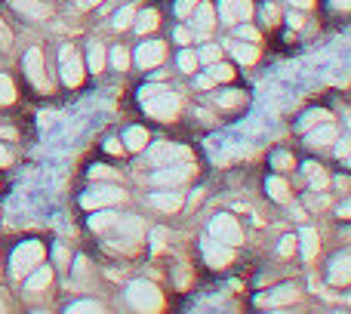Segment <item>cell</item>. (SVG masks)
I'll return each mask as SVG.
<instances>
[{
    "label": "cell",
    "mask_w": 351,
    "mask_h": 314,
    "mask_svg": "<svg viewBox=\"0 0 351 314\" xmlns=\"http://www.w3.org/2000/svg\"><path fill=\"white\" fill-rule=\"evenodd\" d=\"M139 102H142V108H145L152 117H158V121H173V117L179 114V96L170 93L167 86H158V84L142 86Z\"/></svg>",
    "instance_id": "obj_1"
},
{
    "label": "cell",
    "mask_w": 351,
    "mask_h": 314,
    "mask_svg": "<svg viewBox=\"0 0 351 314\" xmlns=\"http://www.w3.org/2000/svg\"><path fill=\"white\" fill-rule=\"evenodd\" d=\"M40 262H43V243L28 241L12 253V274H16V278H25V274H31Z\"/></svg>",
    "instance_id": "obj_2"
},
{
    "label": "cell",
    "mask_w": 351,
    "mask_h": 314,
    "mask_svg": "<svg viewBox=\"0 0 351 314\" xmlns=\"http://www.w3.org/2000/svg\"><path fill=\"white\" fill-rule=\"evenodd\" d=\"M127 299H130V305L139 311H158L160 305H164L160 290L154 284H145V280H136V284L127 290Z\"/></svg>",
    "instance_id": "obj_3"
},
{
    "label": "cell",
    "mask_w": 351,
    "mask_h": 314,
    "mask_svg": "<svg viewBox=\"0 0 351 314\" xmlns=\"http://www.w3.org/2000/svg\"><path fill=\"white\" fill-rule=\"evenodd\" d=\"M210 234L216 237V241L228 243V247H237V243L243 241L241 225H237V219L228 216V213H219V216L213 219V222H210Z\"/></svg>",
    "instance_id": "obj_4"
},
{
    "label": "cell",
    "mask_w": 351,
    "mask_h": 314,
    "mask_svg": "<svg viewBox=\"0 0 351 314\" xmlns=\"http://www.w3.org/2000/svg\"><path fill=\"white\" fill-rule=\"evenodd\" d=\"M59 59H62V80H65L68 86H80V80H84V65H80L77 49L62 47Z\"/></svg>",
    "instance_id": "obj_5"
},
{
    "label": "cell",
    "mask_w": 351,
    "mask_h": 314,
    "mask_svg": "<svg viewBox=\"0 0 351 314\" xmlns=\"http://www.w3.org/2000/svg\"><path fill=\"white\" fill-rule=\"evenodd\" d=\"M123 200V191L114 185H105V188H93V191H86L84 197H80V204L86 206V210H93V206H108V204H121Z\"/></svg>",
    "instance_id": "obj_6"
},
{
    "label": "cell",
    "mask_w": 351,
    "mask_h": 314,
    "mask_svg": "<svg viewBox=\"0 0 351 314\" xmlns=\"http://www.w3.org/2000/svg\"><path fill=\"white\" fill-rule=\"evenodd\" d=\"M219 12H222L225 25H237V22H247V19L253 16V3H250V0H222V3H219Z\"/></svg>",
    "instance_id": "obj_7"
},
{
    "label": "cell",
    "mask_w": 351,
    "mask_h": 314,
    "mask_svg": "<svg viewBox=\"0 0 351 314\" xmlns=\"http://www.w3.org/2000/svg\"><path fill=\"white\" fill-rule=\"evenodd\" d=\"M25 74H28V80L34 86L49 90V80H47V74H43V53L40 49H28V56H25Z\"/></svg>",
    "instance_id": "obj_8"
},
{
    "label": "cell",
    "mask_w": 351,
    "mask_h": 314,
    "mask_svg": "<svg viewBox=\"0 0 351 314\" xmlns=\"http://www.w3.org/2000/svg\"><path fill=\"white\" fill-rule=\"evenodd\" d=\"M194 169L191 167H176V163H167L164 169H158V173L152 176L154 185H182V182L191 179Z\"/></svg>",
    "instance_id": "obj_9"
},
{
    "label": "cell",
    "mask_w": 351,
    "mask_h": 314,
    "mask_svg": "<svg viewBox=\"0 0 351 314\" xmlns=\"http://www.w3.org/2000/svg\"><path fill=\"white\" fill-rule=\"evenodd\" d=\"M204 256H206V262H210L213 268H222V265H228V262L234 259V253H231V247H228V243L216 241V237L204 243Z\"/></svg>",
    "instance_id": "obj_10"
},
{
    "label": "cell",
    "mask_w": 351,
    "mask_h": 314,
    "mask_svg": "<svg viewBox=\"0 0 351 314\" xmlns=\"http://www.w3.org/2000/svg\"><path fill=\"white\" fill-rule=\"evenodd\" d=\"M164 56H167V47L160 40H152V43H142L139 47V65L142 68H158L160 62H164Z\"/></svg>",
    "instance_id": "obj_11"
},
{
    "label": "cell",
    "mask_w": 351,
    "mask_h": 314,
    "mask_svg": "<svg viewBox=\"0 0 351 314\" xmlns=\"http://www.w3.org/2000/svg\"><path fill=\"white\" fill-rule=\"evenodd\" d=\"M330 280H333L336 287L351 284V253L336 256L333 259V265H330Z\"/></svg>",
    "instance_id": "obj_12"
},
{
    "label": "cell",
    "mask_w": 351,
    "mask_h": 314,
    "mask_svg": "<svg viewBox=\"0 0 351 314\" xmlns=\"http://www.w3.org/2000/svg\"><path fill=\"white\" fill-rule=\"evenodd\" d=\"M185 157H188V148H179V145H158L152 152V160L160 163V167H167L173 160H185Z\"/></svg>",
    "instance_id": "obj_13"
},
{
    "label": "cell",
    "mask_w": 351,
    "mask_h": 314,
    "mask_svg": "<svg viewBox=\"0 0 351 314\" xmlns=\"http://www.w3.org/2000/svg\"><path fill=\"white\" fill-rule=\"evenodd\" d=\"M148 204L158 206V210H164V213H176L182 206V194L179 191H158V194L148 197Z\"/></svg>",
    "instance_id": "obj_14"
},
{
    "label": "cell",
    "mask_w": 351,
    "mask_h": 314,
    "mask_svg": "<svg viewBox=\"0 0 351 314\" xmlns=\"http://www.w3.org/2000/svg\"><path fill=\"white\" fill-rule=\"evenodd\" d=\"M10 3L16 6L19 12L31 16V19H47V16H49V6L40 3V0H10Z\"/></svg>",
    "instance_id": "obj_15"
},
{
    "label": "cell",
    "mask_w": 351,
    "mask_h": 314,
    "mask_svg": "<svg viewBox=\"0 0 351 314\" xmlns=\"http://www.w3.org/2000/svg\"><path fill=\"white\" fill-rule=\"evenodd\" d=\"M194 31L200 37H206L213 31V6L210 3H197V16H194Z\"/></svg>",
    "instance_id": "obj_16"
},
{
    "label": "cell",
    "mask_w": 351,
    "mask_h": 314,
    "mask_svg": "<svg viewBox=\"0 0 351 314\" xmlns=\"http://www.w3.org/2000/svg\"><path fill=\"white\" fill-rule=\"evenodd\" d=\"M299 241H302V256H305V262H311V259L317 256V250H321V241H317V231H315V228H302Z\"/></svg>",
    "instance_id": "obj_17"
},
{
    "label": "cell",
    "mask_w": 351,
    "mask_h": 314,
    "mask_svg": "<svg viewBox=\"0 0 351 314\" xmlns=\"http://www.w3.org/2000/svg\"><path fill=\"white\" fill-rule=\"evenodd\" d=\"M123 142H127L130 152H142V148L148 145V133L142 127H130L127 136H123Z\"/></svg>",
    "instance_id": "obj_18"
},
{
    "label": "cell",
    "mask_w": 351,
    "mask_h": 314,
    "mask_svg": "<svg viewBox=\"0 0 351 314\" xmlns=\"http://www.w3.org/2000/svg\"><path fill=\"white\" fill-rule=\"evenodd\" d=\"M296 299V290L293 287H280L271 296H259V305H280V302H293Z\"/></svg>",
    "instance_id": "obj_19"
},
{
    "label": "cell",
    "mask_w": 351,
    "mask_h": 314,
    "mask_svg": "<svg viewBox=\"0 0 351 314\" xmlns=\"http://www.w3.org/2000/svg\"><path fill=\"white\" fill-rule=\"evenodd\" d=\"M268 194H271L278 204H287V200H290V188H287V182L278 179V176H271V179H268Z\"/></svg>",
    "instance_id": "obj_20"
},
{
    "label": "cell",
    "mask_w": 351,
    "mask_h": 314,
    "mask_svg": "<svg viewBox=\"0 0 351 314\" xmlns=\"http://www.w3.org/2000/svg\"><path fill=\"white\" fill-rule=\"evenodd\" d=\"M216 102H219V108H237V105L247 102V96L237 90H225V93H216Z\"/></svg>",
    "instance_id": "obj_21"
},
{
    "label": "cell",
    "mask_w": 351,
    "mask_h": 314,
    "mask_svg": "<svg viewBox=\"0 0 351 314\" xmlns=\"http://www.w3.org/2000/svg\"><path fill=\"white\" fill-rule=\"evenodd\" d=\"M330 142H336V130L330 127V123H324L321 130H315V133L308 136V145H330Z\"/></svg>",
    "instance_id": "obj_22"
},
{
    "label": "cell",
    "mask_w": 351,
    "mask_h": 314,
    "mask_svg": "<svg viewBox=\"0 0 351 314\" xmlns=\"http://www.w3.org/2000/svg\"><path fill=\"white\" fill-rule=\"evenodd\" d=\"M49 280H53V271H49V268H47V265H43V268H37V271H34V274H31V278H28V290L40 293V290H43V287H47V284H49Z\"/></svg>",
    "instance_id": "obj_23"
},
{
    "label": "cell",
    "mask_w": 351,
    "mask_h": 314,
    "mask_svg": "<svg viewBox=\"0 0 351 314\" xmlns=\"http://www.w3.org/2000/svg\"><path fill=\"white\" fill-rule=\"evenodd\" d=\"M234 56H237V62H243V65H253V62L259 59V49H256L253 43H234Z\"/></svg>",
    "instance_id": "obj_24"
},
{
    "label": "cell",
    "mask_w": 351,
    "mask_h": 314,
    "mask_svg": "<svg viewBox=\"0 0 351 314\" xmlns=\"http://www.w3.org/2000/svg\"><path fill=\"white\" fill-rule=\"evenodd\" d=\"M305 173L311 176V185H315V191H321V188H327V173H324L317 163H305Z\"/></svg>",
    "instance_id": "obj_25"
},
{
    "label": "cell",
    "mask_w": 351,
    "mask_h": 314,
    "mask_svg": "<svg viewBox=\"0 0 351 314\" xmlns=\"http://www.w3.org/2000/svg\"><path fill=\"white\" fill-rule=\"evenodd\" d=\"M154 28H158V12L145 10L139 16V22H136V31H139V34H148V31H154Z\"/></svg>",
    "instance_id": "obj_26"
},
{
    "label": "cell",
    "mask_w": 351,
    "mask_h": 314,
    "mask_svg": "<svg viewBox=\"0 0 351 314\" xmlns=\"http://www.w3.org/2000/svg\"><path fill=\"white\" fill-rule=\"evenodd\" d=\"M114 213H99V216H93L90 219V228L93 231H108L111 228V225H114Z\"/></svg>",
    "instance_id": "obj_27"
},
{
    "label": "cell",
    "mask_w": 351,
    "mask_h": 314,
    "mask_svg": "<svg viewBox=\"0 0 351 314\" xmlns=\"http://www.w3.org/2000/svg\"><path fill=\"white\" fill-rule=\"evenodd\" d=\"M327 117H330V114H327L324 108H321V111H308V114L299 121V130H311V127H317V123H324Z\"/></svg>",
    "instance_id": "obj_28"
},
{
    "label": "cell",
    "mask_w": 351,
    "mask_h": 314,
    "mask_svg": "<svg viewBox=\"0 0 351 314\" xmlns=\"http://www.w3.org/2000/svg\"><path fill=\"white\" fill-rule=\"evenodd\" d=\"M12 99H16V86L6 74H0V105H10Z\"/></svg>",
    "instance_id": "obj_29"
},
{
    "label": "cell",
    "mask_w": 351,
    "mask_h": 314,
    "mask_svg": "<svg viewBox=\"0 0 351 314\" xmlns=\"http://www.w3.org/2000/svg\"><path fill=\"white\" fill-rule=\"evenodd\" d=\"M210 77H213V80H231V77H234V68H228V65H219V62H213V68H210Z\"/></svg>",
    "instance_id": "obj_30"
},
{
    "label": "cell",
    "mask_w": 351,
    "mask_h": 314,
    "mask_svg": "<svg viewBox=\"0 0 351 314\" xmlns=\"http://www.w3.org/2000/svg\"><path fill=\"white\" fill-rule=\"evenodd\" d=\"M102 65H105V53H102V47H93L90 49V71H102Z\"/></svg>",
    "instance_id": "obj_31"
},
{
    "label": "cell",
    "mask_w": 351,
    "mask_h": 314,
    "mask_svg": "<svg viewBox=\"0 0 351 314\" xmlns=\"http://www.w3.org/2000/svg\"><path fill=\"white\" fill-rule=\"evenodd\" d=\"M133 16H136V10H133V6H123V10L114 16V28H127V25L133 22Z\"/></svg>",
    "instance_id": "obj_32"
},
{
    "label": "cell",
    "mask_w": 351,
    "mask_h": 314,
    "mask_svg": "<svg viewBox=\"0 0 351 314\" xmlns=\"http://www.w3.org/2000/svg\"><path fill=\"white\" fill-rule=\"evenodd\" d=\"M111 62H114V68H121V71H123V68L130 65V53L123 47H117L114 53H111Z\"/></svg>",
    "instance_id": "obj_33"
},
{
    "label": "cell",
    "mask_w": 351,
    "mask_h": 314,
    "mask_svg": "<svg viewBox=\"0 0 351 314\" xmlns=\"http://www.w3.org/2000/svg\"><path fill=\"white\" fill-rule=\"evenodd\" d=\"M179 65H182V71H194V68H197V56L185 49V53L179 56Z\"/></svg>",
    "instance_id": "obj_34"
},
{
    "label": "cell",
    "mask_w": 351,
    "mask_h": 314,
    "mask_svg": "<svg viewBox=\"0 0 351 314\" xmlns=\"http://www.w3.org/2000/svg\"><path fill=\"white\" fill-rule=\"evenodd\" d=\"M237 34H241L243 40H259V31H256L253 25H241V28H237Z\"/></svg>",
    "instance_id": "obj_35"
},
{
    "label": "cell",
    "mask_w": 351,
    "mask_h": 314,
    "mask_svg": "<svg viewBox=\"0 0 351 314\" xmlns=\"http://www.w3.org/2000/svg\"><path fill=\"white\" fill-rule=\"evenodd\" d=\"M194 6H197V0H179V3H176V12H179V16H182V19H185V16H188V12H191V10H194Z\"/></svg>",
    "instance_id": "obj_36"
},
{
    "label": "cell",
    "mask_w": 351,
    "mask_h": 314,
    "mask_svg": "<svg viewBox=\"0 0 351 314\" xmlns=\"http://www.w3.org/2000/svg\"><path fill=\"white\" fill-rule=\"evenodd\" d=\"M274 167L290 169V167H293V157H290V154H284V152H278V154H274Z\"/></svg>",
    "instance_id": "obj_37"
},
{
    "label": "cell",
    "mask_w": 351,
    "mask_h": 314,
    "mask_svg": "<svg viewBox=\"0 0 351 314\" xmlns=\"http://www.w3.org/2000/svg\"><path fill=\"white\" fill-rule=\"evenodd\" d=\"M280 256H290L293 250H296V237H284V241H280Z\"/></svg>",
    "instance_id": "obj_38"
},
{
    "label": "cell",
    "mask_w": 351,
    "mask_h": 314,
    "mask_svg": "<svg viewBox=\"0 0 351 314\" xmlns=\"http://www.w3.org/2000/svg\"><path fill=\"white\" fill-rule=\"evenodd\" d=\"M200 59H204V62H210V65H213V62L219 59V47H204V53H200Z\"/></svg>",
    "instance_id": "obj_39"
},
{
    "label": "cell",
    "mask_w": 351,
    "mask_h": 314,
    "mask_svg": "<svg viewBox=\"0 0 351 314\" xmlns=\"http://www.w3.org/2000/svg\"><path fill=\"white\" fill-rule=\"evenodd\" d=\"M77 311H99V305L96 302H77V305H71V314H77Z\"/></svg>",
    "instance_id": "obj_40"
},
{
    "label": "cell",
    "mask_w": 351,
    "mask_h": 314,
    "mask_svg": "<svg viewBox=\"0 0 351 314\" xmlns=\"http://www.w3.org/2000/svg\"><path fill=\"white\" fill-rule=\"evenodd\" d=\"M287 22H290V28H302V25H305V19L302 16H299V12H290V16H287Z\"/></svg>",
    "instance_id": "obj_41"
},
{
    "label": "cell",
    "mask_w": 351,
    "mask_h": 314,
    "mask_svg": "<svg viewBox=\"0 0 351 314\" xmlns=\"http://www.w3.org/2000/svg\"><path fill=\"white\" fill-rule=\"evenodd\" d=\"M336 154H339V157H351V142H339V145H336Z\"/></svg>",
    "instance_id": "obj_42"
},
{
    "label": "cell",
    "mask_w": 351,
    "mask_h": 314,
    "mask_svg": "<svg viewBox=\"0 0 351 314\" xmlns=\"http://www.w3.org/2000/svg\"><path fill=\"white\" fill-rule=\"evenodd\" d=\"M265 19H268V25H271V22H278V6H271V3H268V6H265Z\"/></svg>",
    "instance_id": "obj_43"
},
{
    "label": "cell",
    "mask_w": 351,
    "mask_h": 314,
    "mask_svg": "<svg viewBox=\"0 0 351 314\" xmlns=\"http://www.w3.org/2000/svg\"><path fill=\"white\" fill-rule=\"evenodd\" d=\"M176 40H179V43H188V40H191V34H188L185 28H176Z\"/></svg>",
    "instance_id": "obj_44"
},
{
    "label": "cell",
    "mask_w": 351,
    "mask_h": 314,
    "mask_svg": "<svg viewBox=\"0 0 351 314\" xmlns=\"http://www.w3.org/2000/svg\"><path fill=\"white\" fill-rule=\"evenodd\" d=\"M308 204H311V206H327V197H324V194H321V197H317V194H311Z\"/></svg>",
    "instance_id": "obj_45"
},
{
    "label": "cell",
    "mask_w": 351,
    "mask_h": 314,
    "mask_svg": "<svg viewBox=\"0 0 351 314\" xmlns=\"http://www.w3.org/2000/svg\"><path fill=\"white\" fill-rule=\"evenodd\" d=\"M10 160H12V157H10V152H6V148L0 145V167H10Z\"/></svg>",
    "instance_id": "obj_46"
},
{
    "label": "cell",
    "mask_w": 351,
    "mask_h": 314,
    "mask_svg": "<svg viewBox=\"0 0 351 314\" xmlns=\"http://www.w3.org/2000/svg\"><path fill=\"white\" fill-rule=\"evenodd\" d=\"M339 216H342V219H351V200H346V204L339 206Z\"/></svg>",
    "instance_id": "obj_47"
},
{
    "label": "cell",
    "mask_w": 351,
    "mask_h": 314,
    "mask_svg": "<svg viewBox=\"0 0 351 314\" xmlns=\"http://www.w3.org/2000/svg\"><path fill=\"white\" fill-rule=\"evenodd\" d=\"M105 148H108V152H111V154H121V152H123V145H117V142H114V139H111V142H108V145H105Z\"/></svg>",
    "instance_id": "obj_48"
},
{
    "label": "cell",
    "mask_w": 351,
    "mask_h": 314,
    "mask_svg": "<svg viewBox=\"0 0 351 314\" xmlns=\"http://www.w3.org/2000/svg\"><path fill=\"white\" fill-rule=\"evenodd\" d=\"M290 3H293V6H299V10H308V6L315 3V0H290Z\"/></svg>",
    "instance_id": "obj_49"
},
{
    "label": "cell",
    "mask_w": 351,
    "mask_h": 314,
    "mask_svg": "<svg viewBox=\"0 0 351 314\" xmlns=\"http://www.w3.org/2000/svg\"><path fill=\"white\" fill-rule=\"evenodd\" d=\"M0 40H3V47L10 43V31H6V25H3V22H0Z\"/></svg>",
    "instance_id": "obj_50"
},
{
    "label": "cell",
    "mask_w": 351,
    "mask_h": 314,
    "mask_svg": "<svg viewBox=\"0 0 351 314\" xmlns=\"http://www.w3.org/2000/svg\"><path fill=\"white\" fill-rule=\"evenodd\" d=\"M197 86H204V90H206V86H213V77H210V74H204V77H197Z\"/></svg>",
    "instance_id": "obj_51"
},
{
    "label": "cell",
    "mask_w": 351,
    "mask_h": 314,
    "mask_svg": "<svg viewBox=\"0 0 351 314\" xmlns=\"http://www.w3.org/2000/svg\"><path fill=\"white\" fill-rule=\"evenodd\" d=\"M336 10H351V0H333Z\"/></svg>",
    "instance_id": "obj_52"
},
{
    "label": "cell",
    "mask_w": 351,
    "mask_h": 314,
    "mask_svg": "<svg viewBox=\"0 0 351 314\" xmlns=\"http://www.w3.org/2000/svg\"><path fill=\"white\" fill-rule=\"evenodd\" d=\"M84 6H96V3H102V0H80Z\"/></svg>",
    "instance_id": "obj_53"
},
{
    "label": "cell",
    "mask_w": 351,
    "mask_h": 314,
    "mask_svg": "<svg viewBox=\"0 0 351 314\" xmlns=\"http://www.w3.org/2000/svg\"><path fill=\"white\" fill-rule=\"evenodd\" d=\"M348 127H351V117H348Z\"/></svg>",
    "instance_id": "obj_54"
}]
</instances>
